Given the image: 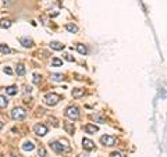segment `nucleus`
Returning <instances> with one entry per match:
<instances>
[{
  "instance_id": "b1692460",
  "label": "nucleus",
  "mask_w": 167,
  "mask_h": 157,
  "mask_svg": "<svg viewBox=\"0 0 167 157\" xmlns=\"http://www.w3.org/2000/svg\"><path fill=\"white\" fill-rule=\"evenodd\" d=\"M92 118L95 120V121H98L99 124H104V122H106V121H104L103 117H102V116H98V114H96V116H92Z\"/></svg>"
},
{
  "instance_id": "2eb2a0df",
  "label": "nucleus",
  "mask_w": 167,
  "mask_h": 157,
  "mask_svg": "<svg viewBox=\"0 0 167 157\" xmlns=\"http://www.w3.org/2000/svg\"><path fill=\"white\" fill-rule=\"evenodd\" d=\"M77 52L85 56V54L88 53V49H87V46H85V45H81V43H80V45H77Z\"/></svg>"
},
{
  "instance_id": "f3484780",
  "label": "nucleus",
  "mask_w": 167,
  "mask_h": 157,
  "mask_svg": "<svg viewBox=\"0 0 167 157\" xmlns=\"http://www.w3.org/2000/svg\"><path fill=\"white\" fill-rule=\"evenodd\" d=\"M66 29L68 32H78V27L75 24H66Z\"/></svg>"
},
{
  "instance_id": "a878e982",
  "label": "nucleus",
  "mask_w": 167,
  "mask_h": 157,
  "mask_svg": "<svg viewBox=\"0 0 167 157\" xmlns=\"http://www.w3.org/2000/svg\"><path fill=\"white\" fill-rule=\"evenodd\" d=\"M64 58L67 60V61H71V63H74L75 60H74V57H71L70 54H64Z\"/></svg>"
},
{
  "instance_id": "bb28decb",
  "label": "nucleus",
  "mask_w": 167,
  "mask_h": 157,
  "mask_svg": "<svg viewBox=\"0 0 167 157\" xmlns=\"http://www.w3.org/2000/svg\"><path fill=\"white\" fill-rule=\"evenodd\" d=\"M49 121H52V124L54 125V127H58V122H57V120H56V118L50 117V118H49Z\"/></svg>"
},
{
  "instance_id": "6e6552de",
  "label": "nucleus",
  "mask_w": 167,
  "mask_h": 157,
  "mask_svg": "<svg viewBox=\"0 0 167 157\" xmlns=\"http://www.w3.org/2000/svg\"><path fill=\"white\" fill-rule=\"evenodd\" d=\"M85 132L87 134H95V132H98L99 128L96 127V125H92V124H88V125H85Z\"/></svg>"
},
{
  "instance_id": "f8f14e48",
  "label": "nucleus",
  "mask_w": 167,
  "mask_h": 157,
  "mask_svg": "<svg viewBox=\"0 0 167 157\" xmlns=\"http://www.w3.org/2000/svg\"><path fill=\"white\" fill-rule=\"evenodd\" d=\"M6 93L7 95H10V96H14V95H17L18 93V89H17V86H7L6 88Z\"/></svg>"
},
{
  "instance_id": "39448f33",
  "label": "nucleus",
  "mask_w": 167,
  "mask_h": 157,
  "mask_svg": "<svg viewBox=\"0 0 167 157\" xmlns=\"http://www.w3.org/2000/svg\"><path fill=\"white\" fill-rule=\"evenodd\" d=\"M100 143L104 146H114L116 145V138L114 136H110V135H104L100 138Z\"/></svg>"
},
{
  "instance_id": "5701e85b",
  "label": "nucleus",
  "mask_w": 167,
  "mask_h": 157,
  "mask_svg": "<svg viewBox=\"0 0 167 157\" xmlns=\"http://www.w3.org/2000/svg\"><path fill=\"white\" fill-rule=\"evenodd\" d=\"M40 82H42V76H40L39 74H36V72H35V74H34V83H35V85H39Z\"/></svg>"
},
{
  "instance_id": "423d86ee",
  "label": "nucleus",
  "mask_w": 167,
  "mask_h": 157,
  "mask_svg": "<svg viewBox=\"0 0 167 157\" xmlns=\"http://www.w3.org/2000/svg\"><path fill=\"white\" fill-rule=\"evenodd\" d=\"M34 132L38 136H45L47 134V127L46 125H42V124H36L34 127Z\"/></svg>"
},
{
  "instance_id": "9d476101",
  "label": "nucleus",
  "mask_w": 167,
  "mask_h": 157,
  "mask_svg": "<svg viewBox=\"0 0 167 157\" xmlns=\"http://www.w3.org/2000/svg\"><path fill=\"white\" fill-rule=\"evenodd\" d=\"M50 47H52L53 50H58V52H60V50H63L64 49V45L63 43H60V42H50Z\"/></svg>"
},
{
  "instance_id": "c756f323",
  "label": "nucleus",
  "mask_w": 167,
  "mask_h": 157,
  "mask_svg": "<svg viewBox=\"0 0 167 157\" xmlns=\"http://www.w3.org/2000/svg\"><path fill=\"white\" fill-rule=\"evenodd\" d=\"M31 90H32V88H31V86H25V92H27V93H29Z\"/></svg>"
},
{
  "instance_id": "c85d7f7f",
  "label": "nucleus",
  "mask_w": 167,
  "mask_h": 157,
  "mask_svg": "<svg viewBox=\"0 0 167 157\" xmlns=\"http://www.w3.org/2000/svg\"><path fill=\"white\" fill-rule=\"evenodd\" d=\"M4 72H6L7 75H11V74H13V70H11V68H8V67H6V68H4Z\"/></svg>"
},
{
  "instance_id": "a211bd4d",
  "label": "nucleus",
  "mask_w": 167,
  "mask_h": 157,
  "mask_svg": "<svg viewBox=\"0 0 167 157\" xmlns=\"http://www.w3.org/2000/svg\"><path fill=\"white\" fill-rule=\"evenodd\" d=\"M16 74L20 76H23L24 74H25V67H24L23 64H18L17 65V68H16Z\"/></svg>"
},
{
  "instance_id": "ddd939ff",
  "label": "nucleus",
  "mask_w": 167,
  "mask_h": 157,
  "mask_svg": "<svg viewBox=\"0 0 167 157\" xmlns=\"http://www.w3.org/2000/svg\"><path fill=\"white\" fill-rule=\"evenodd\" d=\"M23 149H24V150H28V151H31V150H34V149H35V146H34V143H32L31 140H27V142H24Z\"/></svg>"
},
{
  "instance_id": "6ab92c4d",
  "label": "nucleus",
  "mask_w": 167,
  "mask_h": 157,
  "mask_svg": "<svg viewBox=\"0 0 167 157\" xmlns=\"http://www.w3.org/2000/svg\"><path fill=\"white\" fill-rule=\"evenodd\" d=\"M11 27V21L8 20H0V28H10Z\"/></svg>"
},
{
  "instance_id": "7c9ffc66",
  "label": "nucleus",
  "mask_w": 167,
  "mask_h": 157,
  "mask_svg": "<svg viewBox=\"0 0 167 157\" xmlns=\"http://www.w3.org/2000/svg\"><path fill=\"white\" fill-rule=\"evenodd\" d=\"M3 125H4V124H3V122H1V121H0V129H1V128H3Z\"/></svg>"
},
{
  "instance_id": "393cba45",
  "label": "nucleus",
  "mask_w": 167,
  "mask_h": 157,
  "mask_svg": "<svg viewBox=\"0 0 167 157\" xmlns=\"http://www.w3.org/2000/svg\"><path fill=\"white\" fill-rule=\"evenodd\" d=\"M38 154H39L40 157H47V153H46V150H45L43 147H39V150H38Z\"/></svg>"
},
{
  "instance_id": "cd10ccee",
  "label": "nucleus",
  "mask_w": 167,
  "mask_h": 157,
  "mask_svg": "<svg viewBox=\"0 0 167 157\" xmlns=\"http://www.w3.org/2000/svg\"><path fill=\"white\" fill-rule=\"evenodd\" d=\"M110 156H111V157H123V154H121L120 151H113Z\"/></svg>"
},
{
  "instance_id": "4be33fe9",
  "label": "nucleus",
  "mask_w": 167,
  "mask_h": 157,
  "mask_svg": "<svg viewBox=\"0 0 167 157\" xmlns=\"http://www.w3.org/2000/svg\"><path fill=\"white\" fill-rule=\"evenodd\" d=\"M61 64H63V60H61V58L54 57L52 60V65H53V67H58V65H61Z\"/></svg>"
},
{
  "instance_id": "7ed1b4c3",
  "label": "nucleus",
  "mask_w": 167,
  "mask_h": 157,
  "mask_svg": "<svg viewBox=\"0 0 167 157\" xmlns=\"http://www.w3.org/2000/svg\"><path fill=\"white\" fill-rule=\"evenodd\" d=\"M58 100H60V96L57 93H47L45 96V103L47 106H56L58 103Z\"/></svg>"
},
{
  "instance_id": "1a4fd4ad",
  "label": "nucleus",
  "mask_w": 167,
  "mask_h": 157,
  "mask_svg": "<svg viewBox=\"0 0 167 157\" xmlns=\"http://www.w3.org/2000/svg\"><path fill=\"white\" fill-rule=\"evenodd\" d=\"M20 43H21L24 47H32L34 46L32 39H28V38H21V39H20Z\"/></svg>"
},
{
  "instance_id": "0eeeda50",
  "label": "nucleus",
  "mask_w": 167,
  "mask_h": 157,
  "mask_svg": "<svg viewBox=\"0 0 167 157\" xmlns=\"http://www.w3.org/2000/svg\"><path fill=\"white\" fill-rule=\"evenodd\" d=\"M82 147H84L85 150L89 151V150H92L93 147H95V143H93L91 139H87V138H85V139H82Z\"/></svg>"
},
{
  "instance_id": "4468645a",
  "label": "nucleus",
  "mask_w": 167,
  "mask_h": 157,
  "mask_svg": "<svg viewBox=\"0 0 167 157\" xmlns=\"http://www.w3.org/2000/svg\"><path fill=\"white\" fill-rule=\"evenodd\" d=\"M7 106H8V99H7L6 96H1L0 95V109H6Z\"/></svg>"
},
{
  "instance_id": "9b49d317",
  "label": "nucleus",
  "mask_w": 167,
  "mask_h": 157,
  "mask_svg": "<svg viewBox=\"0 0 167 157\" xmlns=\"http://www.w3.org/2000/svg\"><path fill=\"white\" fill-rule=\"evenodd\" d=\"M64 129L68 132V134H74V131H75V128H74V125H73V122H64Z\"/></svg>"
},
{
  "instance_id": "dca6fc26",
  "label": "nucleus",
  "mask_w": 167,
  "mask_h": 157,
  "mask_svg": "<svg viewBox=\"0 0 167 157\" xmlns=\"http://www.w3.org/2000/svg\"><path fill=\"white\" fill-rule=\"evenodd\" d=\"M81 96H84V89H74L73 90V97H75V99H78V97H81Z\"/></svg>"
},
{
  "instance_id": "aec40b11",
  "label": "nucleus",
  "mask_w": 167,
  "mask_h": 157,
  "mask_svg": "<svg viewBox=\"0 0 167 157\" xmlns=\"http://www.w3.org/2000/svg\"><path fill=\"white\" fill-rule=\"evenodd\" d=\"M10 52H11V49L7 46V45H0V53H3V54H8Z\"/></svg>"
},
{
  "instance_id": "412c9836",
  "label": "nucleus",
  "mask_w": 167,
  "mask_h": 157,
  "mask_svg": "<svg viewBox=\"0 0 167 157\" xmlns=\"http://www.w3.org/2000/svg\"><path fill=\"white\" fill-rule=\"evenodd\" d=\"M50 78H52L53 81H57V82H60V81H63L64 79V76L61 75V74H52Z\"/></svg>"
},
{
  "instance_id": "20e7f679",
  "label": "nucleus",
  "mask_w": 167,
  "mask_h": 157,
  "mask_svg": "<svg viewBox=\"0 0 167 157\" xmlns=\"http://www.w3.org/2000/svg\"><path fill=\"white\" fill-rule=\"evenodd\" d=\"M50 147H52L54 151H57V153H63V151H68L70 150L68 146L61 145V142H52V143H50Z\"/></svg>"
},
{
  "instance_id": "f257e3e1",
  "label": "nucleus",
  "mask_w": 167,
  "mask_h": 157,
  "mask_svg": "<svg viewBox=\"0 0 167 157\" xmlns=\"http://www.w3.org/2000/svg\"><path fill=\"white\" fill-rule=\"evenodd\" d=\"M66 117L70 120H78L80 118V110L77 106H70L66 109Z\"/></svg>"
},
{
  "instance_id": "f03ea898",
  "label": "nucleus",
  "mask_w": 167,
  "mask_h": 157,
  "mask_svg": "<svg viewBox=\"0 0 167 157\" xmlns=\"http://www.w3.org/2000/svg\"><path fill=\"white\" fill-rule=\"evenodd\" d=\"M27 117V110L23 107H16L11 111V118L13 120H24Z\"/></svg>"
}]
</instances>
